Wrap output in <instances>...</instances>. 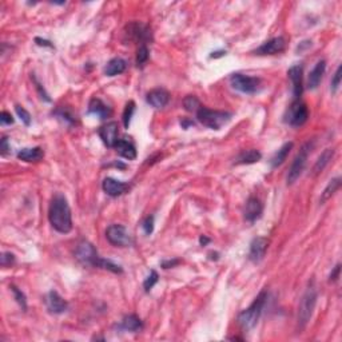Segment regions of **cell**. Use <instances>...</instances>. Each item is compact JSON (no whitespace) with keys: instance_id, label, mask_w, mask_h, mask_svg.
Listing matches in <instances>:
<instances>
[{"instance_id":"obj_1","label":"cell","mask_w":342,"mask_h":342,"mask_svg":"<svg viewBox=\"0 0 342 342\" xmlns=\"http://www.w3.org/2000/svg\"><path fill=\"white\" fill-rule=\"evenodd\" d=\"M49 223L58 233L67 234L73 230V215L69 201L62 193H56L51 199L48 209Z\"/></svg>"},{"instance_id":"obj_2","label":"cell","mask_w":342,"mask_h":342,"mask_svg":"<svg viewBox=\"0 0 342 342\" xmlns=\"http://www.w3.org/2000/svg\"><path fill=\"white\" fill-rule=\"evenodd\" d=\"M266 300H267V292L266 290H263L261 293L257 296L254 301H253V304L249 306L247 309H245L244 312L240 313V316H238V323H240V326L244 329V330H250L253 327L258 323L259 317L262 314L263 308H265V305H266Z\"/></svg>"},{"instance_id":"obj_3","label":"cell","mask_w":342,"mask_h":342,"mask_svg":"<svg viewBox=\"0 0 342 342\" xmlns=\"http://www.w3.org/2000/svg\"><path fill=\"white\" fill-rule=\"evenodd\" d=\"M317 289L313 285H310L306 289V292L302 296V300L300 302V308H298V329L304 330L306 325L309 323L310 318L313 316L314 308L317 304Z\"/></svg>"},{"instance_id":"obj_4","label":"cell","mask_w":342,"mask_h":342,"mask_svg":"<svg viewBox=\"0 0 342 342\" xmlns=\"http://www.w3.org/2000/svg\"><path fill=\"white\" fill-rule=\"evenodd\" d=\"M198 121L206 127L211 130H219L222 126L232 119V114L227 111H218V110H210L207 107H199L197 111Z\"/></svg>"},{"instance_id":"obj_5","label":"cell","mask_w":342,"mask_h":342,"mask_svg":"<svg viewBox=\"0 0 342 342\" xmlns=\"http://www.w3.org/2000/svg\"><path fill=\"white\" fill-rule=\"evenodd\" d=\"M313 147H314V142H306L302 147H301L300 152L297 154V156L294 158L293 163L290 166L289 174H288V185H293L297 179L300 178L302 171L305 170V166H306V162H308L309 154L312 152Z\"/></svg>"},{"instance_id":"obj_6","label":"cell","mask_w":342,"mask_h":342,"mask_svg":"<svg viewBox=\"0 0 342 342\" xmlns=\"http://www.w3.org/2000/svg\"><path fill=\"white\" fill-rule=\"evenodd\" d=\"M230 84L234 90L244 94H255L261 88V79L257 76H247L244 74H233Z\"/></svg>"},{"instance_id":"obj_7","label":"cell","mask_w":342,"mask_h":342,"mask_svg":"<svg viewBox=\"0 0 342 342\" xmlns=\"http://www.w3.org/2000/svg\"><path fill=\"white\" fill-rule=\"evenodd\" d=\"M75 258L79 261L84 266L98 267V263L100 261L98 251L94 247V245L88 241H80L75 249Z\"/></svg>"},{"instance_id":"obj_8","label":"cell","mask_w":342,"mask_h":342,"mask_svg":"<svg viewBox=\"0 0 342 342\" xmlns=\"http://www.w3.org/2000/svg\"><path fill=\"white\" fill-rule=\"evenodd\" d=\"M106 238L117 247H127L134 244L133 236L122 224H110L106 230Z\"/></svg>"},{"instance_id":"obj_9","label":"cell","mask_w":342,"mask_h":342,"mask_svg":"<svg viewBox=\"0 0 342 342\" xmlns=\"http://www.w3.org/2000/svg\"><path fill=\"white\" fill-rule=\"evenodd\" d=\"M285 118L286 123H289L293 127H300V126L305 125V123L308 122L309 118L308 106L304 102H301L300 99L294 100L292 103V106L289 107L288 112H286Z\"/></svg>"},{"instance_id":"obj_10","label":"cell","mask_w":342,"mask_h":342,"mask_svg":"<svg viewBox=\"0 0 342 342\" xmlns=\"http://www.w3.org/2000/svg\"><path fill=\"white\" fill-rule=\"evenodd\" d=\"M126 35L130 36L131 40L139 42L141 44H146V42L151 40V30L146 24L138 22L130 23L126 27Z\"/></svg>"},{"instance_id":"obj_11","label":"cell","mask_w":342,"mask_h":342,"mask_svg":"<svg viewBox=\"0 0 342 342\" xmlns=\"http://www.w3.org/2000/svg\"><path fill=\"white\" fill-rule=\"evenodd\" d=\"M267 247H269V241L263 237H257L251 241L250 249H249V259L251 262L258 263L261 262L266 254Z\"/></svg>"},{"instance_id":"obj_12","label":"cell","mask_w":342,"mask_h":342,"mask_svg":"<svg viewBox=\"0 0 342 342\" xmlns=\"http://www.w3.org/2000/svg\"><path fill=\"white\" fill-rule=\"evenodd\" d=\"M288 75H289L290 80H292V84H293V95L294 100H298V99L302 96V92H304V67L301 65L292 66L288 71Z\"/></svg>"},{"instance_id":"obj_13","label":"cell","mask_w":342,"mask_h":342,"mask_svg":"<svg viewBox=\"0 0 342 342\" xmlns=\"http://www.w3.org/2000/svg\"><path fill=\"white\" fill-rule=\"evenodd\" d=\"M286 47V40L282 36H277L265 42L262 46H259L255 49V55H275V53L282 52Z\"/></svg>"},{"instance_id":"obj_14","label":"cell","mask_w":342,"mask_h":342,"mask_svg":"<svg viewBox=\"0 0 342 342\" xmlns=\"http://www.w3.org/2000/svg\"><path fill=\"white\" fill-rule=\"evenodd\" d=\"M99 137L103 141V143L107 146V147H114L117 145V142L119 141V127L117 122H108L107 125L102 126L99 129Z\"/></svg>"},{"instance_id":"obj_15","label":"cell","mask_w":342,"mask_h":342,"mask_svg":"<svg viewBox=\"0 0 342 342\" xmlns=\"http://www.w3.org/2000/svg\"><path fill=\"white\" fill-rule=\"evenodd\" d=\"M102 187L104 193L110 197H121V195L126 194L127 191L130 190V185L126 182H121V181H117L114 178H106L103 181Z\"/></svg>"},{"instance_id":"obj_16","label":"cell","mask_w":342,"mask_h":342,"mask_svg":"<svg viewBox=\"0 0 342 342\" xmlns=\"http://www.w3.org/2000/svg\"><path fill=\"white\" fill-rule=\"evenodd\" d=\"M46 305L47 309H48V312L52 313V314H62V313H65L66 310L69 309L67 301H66L61 294L56 293V292H53V290L47 294Z\"/></svg>"},{"instance_id":"obj_17","label":"cell","mask_w":342,"mask_h":342,"mask_svg":"<svg viewBox=\"0 0 342 342\" xmlns=\"http://www.w3.org/2000/svg\"><path fill=\"white\" fill-rule=\"evenodd\" d=\"M263 205L257 197H250L247 199L246 206H245V219L247 222H255L257 219L262 217Z\"/></svg>"},{"instance_id":"obj_18","label":"cell","mask_w":342,"mask_h":342,"mask_svg":"<svg viewBox=\"0 0 342 342\" xmlns=\"http://www.w3.org/2000/svg\"><path fill=\"white\" fill-rule=\"evenodd\" d=\"M146 100L154 108H163L170 100V94L164 88H154L150 92H147Z\"/></svg>"},{"instance_id":"obj_19","label":"cell","mask_w":342,"mask_h":342,"mask_svg":"<svg viewBox=\"0 0 342 342\" xmlns=\"http://www.w3.org/2000/svg\"><path fill=\"white\" fill-rule=\"evenodd\" d=\"M325 70H326V62L325 61H318L317 65L314 66V69L310 71L308 78V87L309 90H316L317 87L321 83V80L323 78V74H325Z\"/></svg>"},{"instance_id":"obj_20","label":"cell","mask_w":342,"mask_h":342,"mask_svg":"<svg viewBox=\"0 0 342 342\" xmlns=\"http://www.w3.org/2000/svg\"><path fill=\"white\" fill-rule=\"evenodd\" d=\"M88 112L90 114H94L96 117H99V119H107L108 117H111L112 111L106 103H103L99 98H92L90 100V104H88Z\"/></svg>"},{"instance_id":"obj_21","label":"cell","mask_w":342,"mask_h":342,"mask_svg":"<svg viewBox=\"0 0 342 342\" xmlns=\"http://www.w3.org/2000/svg\"><path fill=\"white\" fill-rule=\"evenodd\" d=\"M114 148L117 150L119 155L126 158V159L134 160L137 158V148H135V146L131 142L127 141V139H119L117 142V145L114 146Z\"/></svg>"},{"instance_id":"obj_22","label":"cell","mask_w":342,"mask_h":342,"mask_svg":"<svg viewBox=\"0 0 342 342\" xmlns=\"http://www.w3.org/2000/svg\"><path fill=\"white\" fill-rule=\"evenodd\" d=\"M18 158L24 162H39L44 158V151L40 147L22 148L18 152Z\"/></svg>"},{"instance_id":"obj_23","label":"cell","mask_w":342,"mask_h":342,"mask_svg":"<svg viewBox=\"0 0 342 342\" xmlns=\"http://www.w3.org/2000/svg\"><path fill=\"white\" fill-rule=\"evenodd\" d=\"M333 156H334V148H326V150L318 156V159L316 160V163L313 166V175H318L319 173H322L327 164L330 163V160L333 159Z\"/></svg>"},{"instance_id":"obj_24","label":"cell","mask_w":342,"mask_h":342,"mask_svg":"<svg viewBox=\"0 0 342 342\" xmlns=\"http://www.w3.org/2000/svg\"><path fill=\"white\" fill-rule=\"evenodd\" d=\"M126 69H127V62L125 59H122V58H114V59H111L107 63L106 69H104V74L107 76H115L125 73Z\"/></svg>"},{"instance_id":"obj_25","label":"cell","mask_w":342,"mask_h":342,"mask_svg":"<svg viewBox=\"0 0 342 342\" xmlns=\"http://www.w3.org/2000/svg\"><path fill=\"white\" fill-rule=\"evenodd\" d=\"M294 143L293 142H288V143H285V145L282 146L279 150H278L275 154L273 155V158H271V160H270V163H271V167L273 168H277L279 167L283 162L286 160V158L289 156L290 151H292V148H293Z\"/></svg>"},{"instance_id":"obj_26","label":"cell","mask_w":342,"mask_h":342,"mask_svg":"<svg viewBox=\"0 0 342 342\" xmlns=\"http://www.w3.org/2000/svg\"><path fill=\"white\" fill-rule=\"evenodd\" d=\"M121 327H122L123 330L137 333V331H141L142 329H143V323H142L139 317L135 316V314H130V316H126L125 318L122 319Z\"/></svg>"},{"instance_id":"obj_27","label":"cell","mask_w":342,"mask_h":342,"mask_svg":"<svg viewBox=\"0 0 342 342\" xmlns=\"http://www.w3.org/2000/svg\"><path fill=\"white\" fill-rule=\"evenodd\" d=\"M262 158V154L258 150H245L237 156L236 163L237 164H251L258 162Z\"/></svg>"},{"instance_id":"obj_28","label":"cell","mask_w":342,"mask_h":342,"mask_svg":"<svg viewBox=\"0 0 342 342\" xmlns=\"http://www.w3.org/2000/svg\"><path fill=\"white\" fill-rule=\"evenodd\" d=\"M339 187H341V178H339V177H337V178L331 179L330 182L327 183V186L325 187V190L322 191L321 198H319V202H321V205H323L325 202L329 201V199H330V198L335 194V191L338 190Z\"/></svg>"},{"instance_id":"obj_29","label":"cell","mask_w":342,"mask_h":342,"mask_svg":"<svg viewBox=\"0 0 342 342\" xmlns=\"http://www.w3.org/2000/svg\"><path fill=\"white\" fill-rule=\"evenodd\" d=\"M183 107L187 111H190V112H197L199 110V107H201V102H199V99L197 96L189 95L183 99Z\"/></svg>"},{"instance_id":"obj_30","label":"cell","mask_w":342,"mask_h":342,"mask_svg":"<svg viewBox=\"0 0 342 342\" xmlns=\"http://www.w3.org/2000/svg\"><path fill=\"white\" fill-rule=\"evenodd\" d=\"M98 267L104 269V270H108V271H112V273H115V274L123 273L122 267L119 266V265H117V263L112 262V261H110V259L100 258V261H99V263H98Z\"/></svg>"},{"instance_id":"obj_31","label":"cell","mask_w":342,"mask_h":342,"mask_svg":"<svg viewBox=\"0 0 342 342\" xmlns=\"http://www.w3.org/2000/svg\"><path fill=\"white\" fill-rule=\"evenodd\" d=\"M148 58H150V51H148L146 44H141L137 51V66L138 67H143L147 63Z\"/></svg>"},{"instance_id":"obj_32","label":"cell","mask_w":342,"mask_h":342,"mask_svg":"<svg viewBox=\"0 0 342 342\" xmlns=\"http://www.w3.org/2000/svg\"><path fill=\"white\" fill-rule=\"evenodd\" d=\"M134 111H135V103L134 100H130L125 107V111H123V125H125V129H129L130 122H131V118H133Z\"/></svg>"},{"instance_id":"obj_33","label":"cell","mask_w":342,"mask_h":342,"mask_svg":"<svg viewBox=\"0 0 342 342\" xmlns=\"http://www.w3.org/2000/svg\"><path fill=\"white\" fill-rule=\"evenodd\" d=\"M158 281H159V275H158L155 270H151L150 274L147 275V278L145 279V282H143V288H145L146 292H150Z\"/></svg>"},{"instance_id":"obj_34","label":"cell","mask_w":342,"mask_h":342,"mask_svg":"<svg viewBox=\"0 0 342 342\" xmlns=\"http://www.w3.org/2000/svg\"><path fill=\"white\" fill-rule=\"evenodd\" d=\"M11 290L12 293H14V297H15L16 302L22 306V309H23L24 312L27 310V300H26V296H24V293L22 292V290H19V288H16L15 285L11 286Z\"/></svg>"},{"instance_id":"obj_35","label":"cell","mask_w":342,"mask_h":342,"mask_svg":"<svg viewBox=\"0 0 342 342\" xmlns=\"http://www.w3.org/2000/svg\"><path fill=\"white\" fill-rule=\"evenodd\" d=\"M341 74H342V66H338V69H337V71L334 73V76H333V79H331V83H330V90L333 94H335V92L339 90V86H341V78H342Z\"/></svg>"},{"instance_id":"obj_36","label":"cell","mask_w":342,"mask_h":342,"mask_svg":"<svg viewBox=\"0 0 342 342\" xmlns=\"http://www.w3.org/2000/svg\"><path fill=\"white\" fill-rule=\"evenodd\" d=\"M55 115H56V117H59L61 119H63L65 122L70 123V125H74V123H75V121H76L75 117H74V115L71 114V112H70L67 108H58V110L55 111Z\"/></svg>"},{"instance_id":"obj_37","label":"cell","mask_w":342,"mask_h":342,"mask_svg":"<svg viewBox=\"0 0 342 342\" xmlns=\"http://www.w3.org/2000/svg\"><path fill=\"white\" fill-rule=\"evenodd\" d=\"M16 110V114H18V117L20 118V121L24 123L26 126H30L31 125V115L30 112L24 108V107L22 106H16L15 107Z\"/></svg>"},{"instance_id":"obj_38","label":"cell","mask_w":342,"mask_h":342,"mask_svg":"<svg viewBox=\"0 0 342 342\" xmlns=\"http://www.w3.org/2000/svg\"><path fill=\"white\" fill-rule=\"evenodd\" d=\"M142 227L145 230V233L147 236H150L152 232H154V217L152 215H148L145 218V220L142 222Z\"/></svg>"},{"instance_id":"obj_39","label":"cell","mask_w":342,"mask_h":342,"mask_svg":"<svg viewBox=\"0 0 342 342\" xmlns=\"http://www.w3.org/2000/svg\"><path fill=\"white\" fill-rule=\"evenodd\" d=\"M14 263H15V255L12 254V253L6 251V253L2 254V266L8 267L11 266V265H14Z\"/></svg>"},{"instance_id":"obj_40","label":"cell","mask_w":342,"mask_h":342,"mask_svg":"<svg viewBox=\"0 0 342 342\" xmlns=\"http://www.w3.org/2000/svg\"><path fill=\"white\" fill-rule=\"evenodd\" d=\"M0 123L3 126L6 125H12L14 123V118H12V115L7 111H2V114H0Z\"/></svg>"},{"instance_id":"obj_41","label":"cell","mask_w":342,"mask_h":342,"mask_svg":"<svg viewBox=\"0 0 342 342\" xmlns=\"http://www.w3.org/2000/svg\"><path fill=\"white\" fill-rule=\"evenodd\" d=\"M339 273H341V265H337V266L333 269V271L329 275V282H337L339 278Z\"/></svg>"},{"instance_id":"obj_42","label":"cell","mask_w":342,"mask_h":342,"mask_svg":"<svg viewBox=\"0 0 342 342\" xmlns=\"http://www.w3.org/2000/svg\"><path fill=\"white\" fill-rule=\"evenodd\" d=\"M32 79H34L35 84H36V88H38V91L40 92V96H42V99H44V100H47V102H49L51 99L48 98V94H47L46 91H44V88H43V86L40 83H39L38 80H36V78L35 76H32Z\"/></svg>"},{"instance_id":"obj_43","label":"cell","mask_w":342,"mask_h":342,"mask_svg":"<svg viewBox=\"0 0 342 342\" xmlns=\"http://www.w3.org/2000/svg\"><path fill=\"white\" fill-rule=\"evenodd\" d=\"M178 263H181V261L175 258V259H167V261H163V262L160 263V265H162V267H163V269H170V267L177 266Z\"/></svg>"},{"instance_id":"obj_44","label":"cell","mask_w":342,"mask_h":342,"mask_svg":"<svg viewBox=\"0 0 342 342\" xmlns=\"http://www.w3.org/2000/svg\"><path fill=\"white\" fill-rule=\"evenodd\" d=\"M35 42H36V44H38V46H42V47H53V46H52V43L49 42V40H46V39L35 38Z\"/></svg>"},{"instance_id":"obj_45","label":"cell","mask_w":342,"mask_h":342,"mask_svg":"<svg viewBox=\"0 0 342 342\" xmlns=\"http://www.w3.org/2000/svg\"><path fill=\"white\" fill-rule=\"evenodd\" d=\"M0 148H2V154H3V155H6L8 150H10V147H8V141L6 137L2 138V146H0Z\"/></svg>"},{"instance_id":"obj_46","label":"cell","mask_w":342,"mask_h":342,"mask_svg":"<svg viewBox=\"0 0 342 342\" xmlns=\"http://www.w3.org/2000/svg\"><path fill=\"white\" fill-rule=\"evenodd\" d=\"M199 242H201L202 246H206V245H207L210 242V238H207V237H206V236H202L201 238H199Z\"/></svg>"},{"instance_id":"obj_47","label":"cell","mask_w":342,"mask_h":342,"mask_svg":"<svg viewBox=\"0 0 342 342\" xmlns=\"http://www.w3.org/2000/svg\"><path fill=\"white\" fill-rule=\"evenodd\" d=\"M226 55V51H218V52H213L211 58H218V56H223Z\"/></svg>"}]
</instances>
